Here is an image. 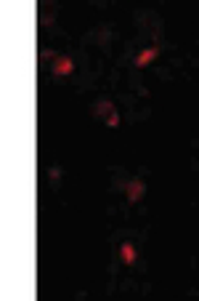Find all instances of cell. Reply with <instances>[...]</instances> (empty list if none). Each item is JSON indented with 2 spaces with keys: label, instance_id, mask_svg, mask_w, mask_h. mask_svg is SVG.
<instances>
[{
  "label": "cell",
  "instance_id": "6",
  "mask_svg": "<svg viewBox=\"0 0 199 301\" xmlns=\"http://www.w3.org/2000/svg\"><path fill=\"white\" fill-rule=\"evenodd\" d=\"M48 173H51V179H53V181H56V179H61V168H56V166H53Z\"/></svg>",
  "mask_w": 199,
  "mask_h": 301
},
{
  "label": "cell",
  "instance_id": "5",
  "mask_svg": "<svg viewBox=\"0 0 199 301\" xmlns=\"http://www.w3.org/2000/svg\"><path fill=\"white\" fill-rule=\"evenodd\" d=\"M120 256H122V261H125V264H133V261H136V248L130 245V242H122Z\"/></svg>",
  "mask_w": 199,
  "mask_h": 301
},
{
  "label": "cell",
  "instance_id": "3",
  "mask_svg": "<svg viewBox=\"0 0 199 301\" xmlns=\"http://www.w3.org/2000/svg\"><path fill=\"white\" fill-rule=\"evenodd\" d=\"M144 179H133V181H127V187H125V195H127V203H138L144 198Z\"/></svg>",
  "mask_w": 199,
  "mask_h": 301
},
{
  "label": "cell",
  "instance_id": "2",
  "mask_svg": "<svg viewBox=\"0 0 199 301\" xmlns=\"http://www.w3.org/2000/svg\"><path fill=\"white\" fill-rule=\"evenodd\" d=\"M51 72L56 77H64V75H72L75 72V62L69 59V56H58V59L51 64Z\"/></svg>",
  "mask_w": 199,
  "mask_h": 301
},
{
  "label": "cell",
  "instance_id": "4",
  "mask_svg": "<svg viewBox=\"0 0 199 301\" xmlns=\"http://www.w3.org/2000/svg\"><path fill=\"white\" fill-rule=\"evenodd\" d=\"M157 56H159V45H151V48H146L136 56V67H146L151 59H157Z\"/></svg>",
  "mask_w": 199,
  "mask_h": 301
},
{
  "label": "cell",
  "instance_id": "1",
  "mask_svg": "<svg viewBox=\"0 0 199 301\" xmlns=\"http://www.w3.org/2000/svg\"><path fill=\"white\" fill-rule=\"evenodd\" d=\"M93 115H96V118H104V120H107L109 128H117V125H120V115H117L114 104H112V101H107V99L93 104Z\"/></svg>",
  "mask_w": 199,
  "mask_h": 301
}]
</instances>
